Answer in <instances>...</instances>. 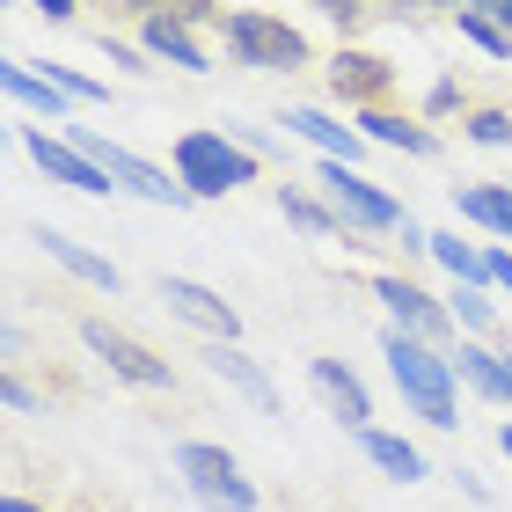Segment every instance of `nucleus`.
Wrapping results in <instances>:
<instances>
[{
  "label": "nucleus",
  "instance_id": "bb28decb",
  "mask_svg": "<svg viewBox=\"0 0 512 512\" xmlns=\"http://www.w3.org/2000/svg\"><path fill=\"white\" fill-rule=\"evenodd\" d=\"M454 315H461V322H469V330H498V315H491V300H483L476 286H461V293H454Z\"/></svg>",
  "mask_w": 512,
  "mask_h": 512
},
{
  "label": "nucleus",
  "instance_id": "473e14b6",
  "mask_svg": "<svg viewBox=\"0 0 512 512\" xmlns=\"http://www.w3.org/2000/svg\"><path fill=\"white\" fill-rule=\"evenodd\" d=\"M483 264H491V286L512 293V256H505V249H483Z\"/></svg>",
  "mask_w": 512,
  "mask_h": 512
},
{
  "label": "nucleus",
  "instance_id": "20e7f679",
  "mask_svg": "<svg viewBox=\"0 0 512 512\" xmlns=\"http://www.w3.org/2000/svg\"><path fill=\"white\" fill-rule=\"evenodd\" d=\"M315 191L330 198V213L344 220V242H359V235H403L410 213L395 205L381 183H366L359 169H344V161H330V169L315 176Z\"/></svg>",
  "mask_w": 512,
  "mask_h": 512
},
{
  "label": "nucleus",
  "instance_id": "9d476101",
  "mask_svg": "<svg viewBox=\"0 0 512 512\" xmlns=\"http://www.w3.org/2000/svg\"><path fill=\"white\" fill-rule=\"evenodd\" d=\"M22 147H30V161L44 176H59V183H74V191H88V198H110L118 183H110L96 161H88L74 139H59V132H44V125H22Z\"/></svg>",
  "mask_w": 512,
  "mask_h": 512
},
{
  "label": "nucleus",
  "instance_id": "4be33fe9",
  "mask_svg": "<svg viewBox=\"0 0 512 512\" xmlns=\"http://www.w3.org/2000/svg\"><path fill=\"white\" fill-rule=\"evenodd\" d=\"M322 15L337 22L344 37H359V30H374V22H388V15H403V0H315Z\"/></svg>",
  "mask_w": 512,
  "mask_h": 512
},
{
  "label": "nucleus",
  "instance_id": "1a4fd4ad",
  "mask_svg": "<svg viewBox=\"0 0 512 512\" xmlns=\"http://www.w3.org/2000/svg\"><path fill=\"white\" fill-rule=\"evenodd\" d=\"M322 81H330V96L352 103L359 118H366V110H395V66L374 59V52H352V44H344V52L322 66Z\"/></svg>",
  "mask_w": 512,
  "mask_h": 512
},
{
  "label": "nucleus",
  "instance_id": "e433bc0d",
  "mask_svg": "<svg viewBox=\"0 0 512 512\" xmlns=\"http://www.w3.org/2000/svg\"><path fill=\"white\" fill-rule=\"evenodd\" d=\"M505 352H512V330H505Z\"/></svg>",
  "mask_w": 512,
  "mask_h": 512
},
{
  "label": "nucleus",
  "instance_id": "c9c22d12",
  "mask_svg": "<svg viewBox=\"0 0 512 512\" xmlns=\"http://www.w3.org/2000/svg\"><path fill=\"white\" fill-rule=\"evenodd\" d=\"M432 8H454V15H461V8H469V0H432Z\"/></svg>",
  "mask_w": 512,
  "mask_h": 512
},
{
  "label": "nucleus",
  "instance_id": "c85d7f7f",
  "mask_svg": "<svg viewBox=\"0 0 512 512\" xmlns=\"http://www.w3.org/2000/svg\"><path fill=\"white\" fill-rule=\"evenodd\" d=\"M227 139H235V147H249L256 161H271V154H278V139H271L264 125H227Z\"/></svg>",
  "mask_w": 512,
  "mask_h": 512
},
{
  "label": "nucleus",
  "instance_id": "72a5a7b5",
  "mask_svg": "<svg viewBox=\"0 0 512 512\" xmlns=\"http://www.w3.org/2000/svg\"><path fill=\"white\" fill-rule=\"evenodd\" d=\"M37 8L52 15V22H74V15H81V0H37Z\"/></svg>",
  "mask_w": 512,
  "mask_h": 512
},
{
  "label": "nucleus",
  "instance_id": "412c9836",
  "mask_svg": "<svg viewBox=\"0 0 512 512\" xmlns=\"http://www.w3.org/2000/svg\"><path fill=\"white\" fill-rule=\"evenodd\" d=\"M278 213H286L300 235H344V220L330 213V198H315V191H300V183H278Z\"/></svg>",
  "mask_w": 512,
  "mask_h": 512
},
{
  "label": "nucleus",
  "instance_id": "7c9ffc66",
  "mask_svg": "<svg viewBox=\"0 0 512 512\" xmlns=\"http://www.w3.org/2000/svg\"><path fill=\"white\" fill-rule=\"evenodd\" d=\"M103 52H110V66H132V74H154V66H139V52H132V44H118L110 30H103Z\"/></svg>",
  "mask_w": 512,
  "mask_h": 512
},
{
  "label": "nucleus",
  "instance_id": "6e6552de",
  "mask_svg": "<svg viewBox=\"0 0 512 512\" xmlns=\"http://www.w3.org/2000/svg\"><path fill=\"white\" fill-rule=\"evenodd\" d=\"M74 147L96 161V169L118 183V191H132V198H147V205H191V191H183V183H169L161 169H147V161L139 154H125V147H110L103 132H88V125H74Z\"/></svg>",
  "mask_w": 512,
  "mask_h": 512
},
{
  "label": "nucleus",
  "instance_id": "a878e982",
  "mask_svg": "<svg viewBox=\"0 0 512 512\" xmlns=\"http://www.w3.org/2000/svg\"><path fill=\"white\" fill-rule=\"evenodd\" d=\"M44 81H59L74 103H110V81H88V74H74V66H44Z\"/></svg>",
  "mask_w": 512,
  "mask_h": 512
},
{
  "label": "nucleus",
  "instance_id": "423d86ee",
  "mask_svg": "<svg viewBox=\"0 0 512 512\" xmlns=\"http://www.w3.org/2000/svg\"><path fill=\"white\" fill-rule=\"evenodd\" d=\"M176 476L191 483V498H198V505H213V512H256V483L242 476V461L227 454V447L183 439V447H176Z\"/></svg>",
  "mask_w": 512,
  "mask_h": 512
},
{
  "label": "nucleus",
  "instance_id": "393cba45",
  "mask_svg": "<svg viewBox=\"0 0 512 512\" xmlns=\"http://www.w3.org/2000/svg\"><path fill=\"white\" fill-rule=\"evenodd\" d=\"M454 22H461V37H469V44H483V52H491V59H512V37L498 30V22H491V15H476V8H461Z\"/></svg>",
  "mask_w": 512,
  "mask_h": 512
},
{
  "label": "nucleus",
  "instance_id": "f8f14e48",
  "mask_svg": "<svg viewBox=\"0 0 512 512\" xmlns=\"http://www.w3.org/2000/svg\"><path fill=\"white\" fill-rule=\"evenodd\" d=\"M308 381H315L322 403H330L337 425L366 432V417H374V395H366V381L352 374V366H344V359H308Z\"/></svg>",
  "mask_w": 512,
  "mask_h": 512
},
{
  "label": "nucleus",
  "instance_id": "2f4dec72",
  "mask_svg": "<svg viewBox=\"0 0 512 512\" xmlns=\"http://www.w3.org/2000/svg\"><path fill=\"white\" fill-rule=\"evenodd\" d=\"M469 8H476V15H491V22H498V30L512 37V0H469Z\"/></svg>",
  "mask_w": 512,
  "mask_h": 512
},
{
  "label": "nucleus",
  "instance_id": "dca6fc26",
  "mask_svg": "<svg viewBox=\"0 0 512 512\" xmlns=\"http://www.w3.org/2000/svg\"><path fill=\"white\" fill-rule=\"evenodd\" d=\"M454 359V374L469 381L483 403H505L512 410V374H505V352H491V344H461V352H447Z\"/></svg>",
  "mask_w": 512,
  "mask_h": 512
},
{
  "label": "nucleus",
  "instance_id": "5701e85b",
  "mask_svg": "<svg viewBox=\"0 0 512 512\" xmlns=\"http://www.w3.org/2000/svg\"><path fill=\"white\" fill-rule=\"evenodd\" d=\"M432 256H439V264H447V271L461 278V286H483V278H491V264H483V249H469L461 235H432Z\"/></svg>",
  "mask_w": 512,
  "mask_h": 512
},
{
  "label": "nucleus",
  "instance_id": "c756f323",
  "mask_svg": "<svg viewBox=\"0 0 512 512\" xmlns=\"http://www.w3.org/2000/svg\"><path fill=\"white\" fill-rule=\"evenodd\" d=\"M0 395H8V410H37V388L22 381V366H8V388H0Z\"/></svg>",
  "mask_w": 512,
  "mask_h": 512
},
{
  "label": "nucleus",
  "instance_id": "b1692460",
  "mask_svg": "<svg viewBox=\"0 0 512 512\" xmlns=\"http://www.w3.org/2000/svg\"><path fill=\"white\" fill-rule=\"evenodd\" d=\"M461 132H469L476 147H512V110H498V103H469V110H461Z\"/></svg>",
  "mask_w": 512,
  "mask_h": 512
},
{
  "label": "nucleus",
  "instance_id": "a211bd4d",
  "mask_svg": "<svg viewBox=\"0 0 512 512\" xmlns=\"http://www.w3.org/2000/svg\"><path fill=\"white\" fill-rule=\"evenodd\" d=\"M359 447H366V461H374L381 476H395V483H425V454H417L410 439H395V432H374V425H366V432H359Z\"/></svg>",
  "mask_w": 512,
  "mask_h": 512
},
{
  "label": "nucleus",
  "instance_id": "ddd939ff",
  "mask_svg": "<svg viewBox=\"0 0 512 512\" xmlns=\"http://www.w3.org/2000/svg\"><path fill=\"white\" fill-rule=\"evenodd\" d=\"M205 366H213V374L235 388V395H249V403L264 410V417H286V395H278V381L242 352V344H213V352H205Z\"/></svg>",
  "mask_w": 512,
  "mask_h": 512
},
{
  "label": "nucleus",
  "instance_id": "39448f33",
  "mask_svg": "<svg viewBox=\"0 0 512 512\" xmlns=\"http://www.w3.org/2000/svg\"><path fill=\"white\" fill-rule=\"evenodd\" d=\"M81 344H88V352H96V359H103L125 388H147V395H169V388H176V366L161 359L154 344H139L132 330L103 322V315H81Z\"/></svg>",
  "mask_w": 512,
  "mask_h": 512
},
{
  "label": "nucleus",
  "instance_id": "f704fd0d",
  "mask_svg": "<svg viewBox=\"0 0 512 512\" xmlns=\"http://www.w3.org/2000/svg\"><path fill=\"white\" fill-rule=\"evenodd\" d=\"M0 512H44V505H30V498H8V505H0Z\"/></svg>",
  "mask_w": 512,
  "mask_h": 512
},
{
  "label": "nucleus",
  "instance_id": "4468645a",
  "mask_svg": "<svg viewBox=\"0 0 512 512\" xmlns=\"http://www.w3.org/2000/svg\"><path fill=\"white\" fill-rule=\"evenodd\" d=\"M30 242L52 256L59 271H74L81 286H96V293H118V264H110V256H96L88 242H74V235H59V227H30Z\"/></svg>",
  "mask_w": 512,
  "mask_h": 512
},
{
  "label": "nucleus",
  "instance_id": "4c0bfd02",
  "mask_svg": "<svg viewBox=\"0 0 512 512\" xmlns=\"http://www.w3.org/2000/svg\"><path fill=\"white\" fill-rule=\"evenodd\" d=\"M505 374H512V352H505Z\"/></svg>",
  "mask_w": 512,
  "mask_h": 512
},
{
  "label": "nucleus",
  "instance_id": "cd10ccee",
  "mask_svg": "<svg viewBox=\"0 0 512 512\" xmlns=\"http://www.w3.org/2000/svg\"><path fill=\"white\" fill-rule=\"evenodd\" d=\"M454 110H469V96H461V81H439L425 96V118H454Z\"/></svg>",
  "mask_w": 512,
  "mask_h": 512
},
{
  "label": "nucleus",
  "instance_id": "6ab92c4d",
  "mask_svg": "<svg viewBox=\"0 0 512 512\" xmlns=\"http://www.w3.org/2000/svg\"><path fill=\"white\" fill-rule=\"evenodd\" d=\"M366 139H381V147H403V154H439V132L432 125H417L403 118V110H366Z\"/></svg>",
  "mask_w": 512,
  "mask_h": 512
},
{
  "label": "nucleus",
  "instance_id": "f257e3e1",
  "mask_svg": "<svg viewBox=\"0 0 512 512\" xmlns=\"http://www.w3.org/2000/svg\"><path fill=\"white\" fill-rule=\"evenodd\" d=\"M381 359H388L395 388H403V403L425 417L432 432H454V425H461V403H454V359H447V352H432V344L388 330V337H381Z\"/></svg>",
  "mask_w": 512,
  "mask_h": 512
},
{
  "label": "nucleus",
  "instance_id": "0eeeda50",
  "mask_svg": "<svg viewBox=\"0 0 512 512\" xmlns=\"http://www.w3.org/2000/svg\"><path fill=\"white\" fill-rule=\"evenodd\" d=\"M366 293H374V300H388L395 330H403V337H417V344H432V352L454 337V308H447V300H432V293L417 286L410 271H374V278H366Z\"/></svg>",
  "mask_w": 512,
  "mask_h": 512
},
{
  "label": "nucleus",
  "instance_id": "f03ea898",
  "mask_svg": "<svg viewBox=\"0 0 512 512\" xmlns=\"http://www.w3.org/2000/svg\"><path fill=\"white\" fill-rule=\"evenodd\" d=\"M176 183L191 198H227V191H242V183H256V161L249 147H235L227 132H176Z\"/></svg>",
  "mask_w": 512,
  "mask_h": 512
},
{
  "label": "nucleus",
  "instance_id": "9b49d317",
  "mask_svg": "<svg viewBox=\"0 0 512 512\" xmlns=\"http://www.w3.org/2000/svg\"><path fill=\"white\" fill-rule=\"evenodd\" d=\"M161 300H169V315H176V322L205 330L213 344H235V337H242V315L227 308L213 286H198V278H161Z\"/></svg>",
  "mask_w": 512,
  "mask_h": 512
},
{
  "label": "nucleus",
  "instance_id": "aec40b11",
  "mask_svg": "<svg viewBox=\"0 0 512 512\" xmlns=\"http://www.w3.org/2000/svg\"><path fill=\"white\" fill-rule=\"evenodd\" d=\"M286 132L315 139V147L330 154V161H344V169H352V161H359V132H352V125H330V118H322V110H286Z\"/></svg>",
  "mask_w": 512,
  "mask_h": 512
},
{
  "label": "nucleus",
  "instance_id": "f3484780",
  "mask_svg": "<svg viewBox=\"0 0 512 512\" xmlns=\"http://www.w3.org/2000/svg\"><path fill=\"white\" fill-rule=\"evenodd\" d=\"M139 44H147L154 59L183 66V74H213V66H205V44L183 30V22H169V15H147V22H139Z\"/></svg>",
  "mask_w": 512,
  "mask_h": 512
},
{
  "label": "nucleus",
  "instance_id": "7ed1b4c3",
  "mask_svg": "<svg viewBox=\"0 0 512 512\" xmlns=\"http://www.w3.org/2000/svg\"><path fill=\"white\" fill-rule=\"evenodd\" d=\"M220 37H227V52L242 66H264V74H300V66H315V44L300 37L293 22L264 15V8H227Z\"/></svg>",
  "mask_w": 512,
  "mask_h": 512
},
{
  "label": "nucleus",
  "instance_id": "2eb2a0df",
  "mask_svg": "<svg viewBox=\"0 0 512 512\" xmlns=\"http://www.w3.org/2000/svg\"><path fill=\"white\" fill-rule=\"evenodd\" d=\"M0 88H8V96H15L22 110H37L44 125H66V103H74V96H66L59 81L30 74V66H22V59H8V66H0Z\"/></svg>",
  "mask_w": 512,
  "mask_h": 512
}]
</instances>
